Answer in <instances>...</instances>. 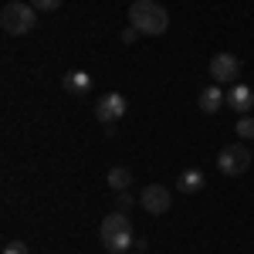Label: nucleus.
<instances>
[{
	"instance_id": "1",
	"label": "nucleus",
	"mask_w": 254,
	"mask_h": 254,
	"mask_svg": "<svg viewBox=\"0 0 254 254\" xmlns=\"http://www.w3.org/2000/svg\"><path fill=\"white\" fill-rule=\"evenodd\" d=\"M129 24L139 27V34H146V38H159L170 27V14H166V7L156 3V0H132Z\"/></svg>"
},
{
	"instance_id": "2",
	"label": "nucleus",
	"mask_w": 254,
	"mask_h": 254,
	"mask_svg": "<svg viewBox=\"0 0 254 254\" xmlns=\"http://www.w3.org/2000/svg\"><path fill=\"white\" fill-rule=\"evenodd\" d=\"M0 27L10 34V38H20V34H31L38 27V10L24 0H10L3 10H0Z\"/></svg>"
},
{
	"instance_id": "3",
	"label": "nucleus",
	"mask_w": 254,
	"mask_h": 254,
	"mask_svg": "<svg viewBox=\"0 0 254 254\" xmlns=\"http://www.w3.org/2000/svg\"><path fill=\"white\" fill-rule=\"evenodd\" d=\"M251 159H254V153L248 149V146H224L220 149V156H217V170L224 176H241L248 166H251Z\"/></svg>"
},
{
	"instance_id": "4",
	"label": "nucleus",
	"mask_w": 254,
	"mask_h": 254,
	"mask_svg": "<svg viewBox=\"0 0 254 254\" xmlns=\"http://www.w3.org/2000/svg\"><path fill=\"white\" fill-rule=\"evenodd\" d=\"M126 109H129V102L119 95V92H109V95H102L95 102V119L102 126H116L119 119L126 116Z\"/></svg>"
},
{
	"instance_id": "5",
	"label": "nucleus",
	"mask_w": 254,
	"mask_h": 254,
	"mask_svg": "<svg viewBox=\"0 0 254 254\" xmlns=\"http://www.w3.org/2000/svg\"><path fill=\"white\" fill-rule=\"evenodd\" d=\"M139 203H142V210H146V214L159 217V214H166V210H170L173 196H170V190H166V187H159V183H149V187L139 193Z\"/></svg>"
},
{
	"instance_id": "6",
	"label": "nucleus",
	"mask_w": 254,
	"mask_h": 254,
	"mask_svg": "<svg viewBox=\"0 0 254 254\" xmlns=\"http://www.w3.org/2000/svg\"><path fill=\"white\" fill-rule=\"evenodd\" d=\"M237 75H241V61L234 58V55H227V51H220V55H214L210 58V78L214 81H237Z\"/></svg>"
},
{
	"instance_id": "7",
	"label": "nucleus",
	"mask_w": 254,
	"mask_h": 254,
	"mask_svg": "<svg viewBox=\"0 0 254 254\" xmlns=\"http://www.w3.org/2000/svg\"><path fill=\"white\" fill-rule=\"evenodd\" d=\"M227 105L234 109L237 116H251V109H254V92L248 88V85H234V88L227 92Z\"/></svg>"
},
{
	"instance_id": "8",
	"label": "nucleus",
	"mask_w": 254,
	"mask_h": 254,
	"mask_svg": "<svg viewBox=\"0 0 254 254\" xmlns=\"http://www.w3.org/2000/svg\"><path fill=\"white\" fill-rule=\"evenodd\" d=\"M102 234H132V220L122 214V210H112V214L102 217V227H98V237Z\"/></svg>"
},
{
	"instance_id": "9",
	"label": "nucleus",
	"mask_w": 254,
	"mask_h": 254,
	"mask_svg": "<svg viewBox=\"0 0 254 254\" xmlns=\"http://www.w3.org/2000/svg\"><path fill=\"white\" fill-rule=\"evenodd\" d=\"M61 88H64L68 95H88V92H92V75H85V71H68V75H61Z\"/></svg>"
},
{
	"instance_id": "10",
	"label": "nucleus",
	"mask_w": 254,
	"mask_h": 254,
	"mask_svg": "<svg viewBox=\"0 0 254 254\" xmlns=\"http://www.w3.org/2000/svg\"><path fill=\"white\" fill-rule=\"evenodd\" d=\"M196 105H200V112H207V116H214L220 105H227V95L217 88V85H210V88H203L200 92V98H196Z\"/></svg>"
},
{
	"instance_id": "11",
	"label": "nucleus",
	"mask_w": 254,
	"mask_h": 254,
	"mask_svg": "<svg viewBox=\"0 0 254 254\" xmlns=\"http://www.w3.org/2000/svg\"><path fill=\"white\" fill-rule=\"evenodd\" d=\"M203 183H207L203 170H183V173H180V180H176L180 193H200V190H203Z\"/></svg>"
},
{
	"instance_id": "12",
	"label": "nucleus",
	"mask_w": 254,
	"mask_h": 254,
	"mask_svg": "<svg viewBox=\"0 0 254 254\" xmlns=\"http://www.w3.org/2000/svg\"><path fill=\"white\" fill-rule=\"evenodd\" d=\"M132 244H136L132 234H102V248H105L109 254H126Z\"/></svg>"
},
{
	"instance_id": "13",
	"label": "nucleus",
	"mask_w": 254,
	"mask_h": 254,
	"mask_svg": "<svg viewBox=\"0 0 254 254\" xmlns=\"http://www.w3.org/2000/svg\"><path fill=\"white\" fill-rule=\"evenodd\" d=\"M129 183H132V173H129L126 166H112V170H109V187H112L116 193L129 190Z\"/></svg>"
},
{
	"instance_id": "14",
	"label": "nucleus",
	"mask_w": 254,
	"mask_h": 254,
	"mask_svg": "<svg viewBox=\"0 0 254 254\" xmlns=\"http://www.w3.org/2000/svg\"><path fill=\"white\" fill-rule=\"evenodd\" d=\"M237 136L241 139H254V116H241L237 119Z\"/></svg>"
},
{
	"instance_id": "15",
	"label": "nucleus",
	"mask_w": 254,
	"mask_h": 254,
	"mask_svg": "<svg viewBox=\"0 0 254 254\" xmlns=\"http://www.w3.org/2000/svg\"><path fill=\"white\" fill-rule=\"evenodd\" d=\"M31 7L34 10H44V14H51V10H58L61 0H31Z\"/></svg>"
},
{
	"instance_id": "16",
	"label": "nucleus",
	"mask_w": 254,
	"mask_h": 254,
	"mask_svg": "<svg viewBox=\"0 0 254 254\" xmlns=\"http://www.w3.org/2000/svg\"><path fill=\"white\" fill-rule=\"evenodd\" d=\"M0 254H31V251H27V244H24V241H7Z\"/></svg>"
},
{
	"instance_id": "17",
	"label": "nucleus",
	"mask_w": 254,
	"mask_h": 254,
	"mask_svg": "<svg viewBox=\"0 0 254 254\" xmlns=\"http://www.w3.org/2000/svg\"><path fill=\"white\" fill-rule=\"evenodd\" d=\"M116 207H119V210H129V207H132V193H129V190H122V193L116 196Z\"/></svg>"
},
{
	"instance_id": "18",
	"label": "nucleus",
	"mask_w": 254,
	"mask_h": 254,
	"mask_svg": "<svg viewBox=\"0 0 254 254\" xmlns=\"http://www.w3.org/2000/svg\"><path fill=\"white\" fill-rule=\"evenodd\" d=\"M139 38H142V34H139V27H132V24H129L126 31H122V41H126V44H136Z\"/></svg>"
},
{
	"instance_id": "19",
	"label": "nucleus",
	"mask_w": 254,
	"mask_h": 254,
	"mask_svg": "<svg viewBox=\"0 0 254 254\" xmlns=\"http://www.w3.org/2000/svg\"><path fill=\"white\" fill-rule=\"evenodd\" d=\"M136 254H142V251H136Z\"/></svg>"
}]
</instances>
